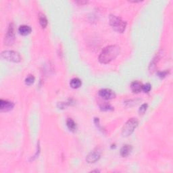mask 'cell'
I'll list each match as a JSON object with an SVG mask.
<instances>
[{"mask_svg":"<svg viewBox=\"0 0 173 173\" xmlns=\"http://www.w3.org/2000/svg\"><path fill=\"white\" fill-rule=\"evenodd\" d=\"M120 53V48L118 45H109L102 50L99 56V61L102 64H108L115 59Z\"/></svg>","mask_w":173,"mask_h":173,"instance_id":"1","label":"cell"},{"mask_svg":"<svg viewBox=\"0 0 173 173\" xmlns=\"http://www.w3.org/2000/svg\"><path fill=\"white\" fill-rule=\"evenodd\" d=\"M110 25L112 27L114 31L116 32L123 33L125 31L126 29L127 23L125 21H124L122 18L118 17V16L114 15H110L109 18Z\"/></svg>","mask_w":173,"mask_h":173,"instance_id":"2","label":"cell"},{"mask_svg":"<svg viewBox=\"0 0 173 173\" xmlns=\"http://www.w3.org/2000/svg\"><path fill=\"white\" fill-rule=\"evenodd\" d=\"M139 125V121L137 118H132L128 120L124 125L122 129V135L123 137H128L134 132L135 128Z\"/></svg>","mask_w":173,"mask_h":173,"instance_id":"3","label":"cell"},{"mask_svg":"<svg viewBox=\"0 0 173 173\" xmlns=\"http://www.w3.org/2000/svg\"><path fill=\"white\" fill-rule=\"evenodd\" d=\"M1 57L8 61L18 63L21 60L19 53L14 51H4L1 53Z\"/></svg>","mask_w":173,"mask_h":173,"instance_id":"4","label":"cell"},{"mask_svg":"<svg viewBox=\"0 0 173 173\" xmlns=\"http://www.w3.org/2000/svg\"><path fill=\"white\" fill-rule=\"evenodd\" d=\"M101 156V151L99 149H95L88 154L86 158V161L88 163H95L99 160Z\"/></svg>","mask_w":173,"mask_h":173,"instance_id":"5","label":"cell"},{"mask_svg":"<svg viewBox=\"0 0 173 173\" xmlns=\"http://www.w3.org/2000/svg\"><path fill=\"white\" fill-rule=\"evenodd\" d=\"M99 95L104 99L110 100L114 99L116 97V94L113 91L110 89H103L99 92Z\"/></svg>","mask_w":173,"mask_h":173,"instance_id":"6","label":"cell"},{"mask_svg":"<svg viewBox=\"0 0 173 173\" xmlns=\"http://www.w3.org/2000/svg\"><path fill=\"white\" fill-rule=\"evenodd\" d=\"M14 41V29L13 25H10L8 28V32L6 37V43L7 45H11Z\"/></svg>","mask_w":173,"mask_h":173,"instance_id":"7","label":"cell"},{"mask_svg":"<svg viewBox=\"0 0 173 173\" xmlns=\"http://www.w3.org/2000/svg\"><path fill=\"white\" fill-rule=\"evenodd\" d=\"M14 104L12 102L7 101V100H0V109L1 112H8L12 110Z\"/></svg>","mask_w":173,"mask_h":173,"instance_id":"8","label":"cell"},{"mask_svg":"<svg viewBox=\"0 0 173 173\" xmlns=\"http://www.w3.org/2000/svg\"><path fill=\"white\" fill-rule=\"evenodd\" d=\"M142 83L141 82L136 81H133V83L130 85V88H131V90L133 93H138L141 92L142 91Z\"/></svg>","mask_w":173,"mask_h":173,"instance_id":"9","label":"cell"},{"mask_svg":"<svg viewBox=\"0 0 173 173\" xmlns=\"http://www.w3.org/2000/svg\"><path fill=\"white\" fill-rule=\"evenodd\" d=\"M31 31H32L31 28L29 26H27V25H22L20 26L19 29H18V32H20V34L24 36L29 35L31 32Z\"/></svg>","mask_w":173,"mask_h":173,"instance_id":"10","label":"cell"},{"mask_svg":"<svg viewBox=\"0 0 173 173\" xmlns=\"http://www.w3.org/2000/svg\"><path fill=\"white\" fill-rule=\"evenodd\" d=\"M132 151V147L129 145H125L120 149V155L123 157H127Z\"/></svg>","mask_w":173,"mask_h":173,"instance_id":"11","label":"cell"},{"mask_svg":"<svg viewBox=\"0 0 173 173\" xmlns=\"http://www.w3.org/2000/svg\"><path fill=\"white\" fill-rule=\"evenodd\" d=\"M66 125L68 129L71 130L72 132H74L76 131L77 127H76V124L75 122L72 120L71 118H68L66 121Z\"/></svg>","mask_w":173,"mask_h":173,"instance_id":"12","label":"cell"},{"mask_svg":"<svg viewBox=\"0 0 173 173\" xmlns=\"http://www.w3.org/2000/svg\"><path fill=\"white\" fill-rule=\"evenodd\" d=\"M82 85V82L79 78H74L70 82V85L73 89H78Z\"/></svg>","mask_w":173,"mask_h":173,"instance_id":"13","label":"cell"},{"mask_svg":"<svg viewBox=\"0 0 173 173\" xmlns=\"http://www.w3.org/2000/svg\"><path fill=\"white\" fill-rule=\"evenodd\" d=\"M39 20L42 28H45L47 27V25H48V20H47L46 16L43 14H39Z\"/></svg>","mask_w":173,"mask_h":173,"instance_id":"14","label":"cell"},{"mask_svg":"<svg viewBox=\"0 0 173 173\" xmlns=\"http://www.w3.org/2000/svg\"><path fill=\"white\" fill-rule=\"evenodd\" d=\"M35 77L32 75H29L25 79V84L27 85H31L35 82Z\"/></svg>","mask_w":173,"mask_h":173,"instance_id":"15","label":"cell"},{"mask_svg":"<svg viewBox=\"0 0 173 173\" xmlns=\"http://www.w3.org/2000/svg\"><path fill=\"white\" fill-rule=\"evenodd\" d=\"M100 108H101L102 110L103 111H109V110H113V107H112L110 105L105 104H103L102 106H100Z\"/></svg>","mask_w":173,"mask_h":173,"instance_id":"16","label":"cell"},{"mask_svg":"<svg viewBox=\"0 0 173 173\" xmlns=\"http://www.w3.org/2000/svg\"><path fill=\"white\" fill-rule=\"evenodd\" d=\"M151 86L149 83H146L142 86V91H143L145 93H149L151 91Z\"/></svg>","mask_w":173,"mask_h":173,"instance_id":"17","label":"cell"},{"mask_svg":"<svg viewBox=\"0 0 173 173\" xmlns=\"http://www.w3.org/2000/svg\"><path fill=\"white\" fill-rule=\"evenodd\" d=\"M148 105L147 104H143L142 106L141 107H140V108L139 110V114H143L145 113V112H146L147 109H148Z\"/></svg>","mask_w":173,"mask_h":173,"instance_id":"18","label":"cell"},{"mask_svg":"<svg viewBox=\"0 0 173 173\" xmlns=\"http://www.w3.org/2000/svg\"><path fill=\"white\" fill-rule=\"evenodd\" d=\"M158 76L160 77V78H164L168 74V71H163V72H159L158 73Z\"/></svg>","mask_w":173,"mask_h":173,"instance_id":"19","label":"cell"},{"mask_svg":"<svg viewBox=\"0 0 173 173\" xmlns=\"http://www.w3.org/2000/svg\"><path fill=\"white\" fill-rule=\"evenodd\" d=\"M76 3L77 4H81V5H83V4H86L87 3V1H76Z\"/></svg>","mask_w":173,"mask_h":173,"instance_id":"20","label":"cell"},{"mask_svg":"<svg viewBox=\"0 0 173 173\" xmlns=\"http://www.w3.org/2000/svg\"><path fill=\"white\" fill-rule=\"evenodd\" d=\"M99 172V170H92V172Z\"/></svg>","mask_w":173,"mask_h":173,"instance_id":"21","label":"cell"}]
</instances>
